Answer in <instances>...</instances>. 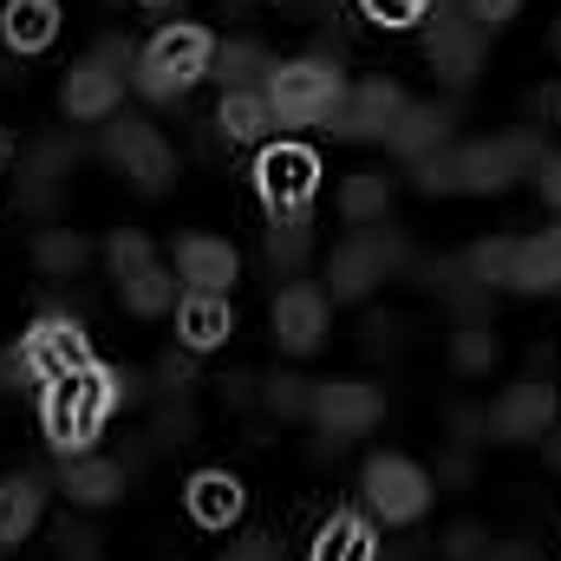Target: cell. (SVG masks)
I'll return each mask as SVG.
<instances>
[{
    "label": "cell",
    "instance_id": "8",
    "mask_svg": "<svg viewBox=\"0 0 561 561\" xmlns=\"http://www.w3.org/2000/svg\"><path fill=\"white\" fill-rule=\"evenodd\" d=\"M542 157H549V150H542L536 131H510V138L457 144V150H450V163H457V190H470V196H496V190H510L516 176H536Z\"/></svg>",
    "mask_w": 561,
    "mask_h": 561
},
{
    "label": "cell",
    "instance_id": "34",
    "mask_svg": "<svg viewBox=\"0 0 561 561\" xmlns=\"http://www.w3.org/2000/svg\"><path fill=\"white\" fill-rule=\"evenodd\" d=\"M431 7H437V0H359V13L379 20V26H419Z\"/></svg>",
    "mask_w": 561,
    "mask_h": 561
},
{
    "label": "cell",
    "instance_id": "5",
    "mask_svg": "<svg viewBox=\"0 0 561 561\" xmlns=\"http://www.w3.org/2000/svg\"><path fill=\"white\" fill-rule=\"evenodd\" d=\"M268 105H275V125H327L346 99V79L333 59H287L268 72Z\"/></svg>",
    "mask_w": 561,
    "mask_h": 561
},
{
    "label": "cell",
    "instance_id": "32",
    "mask_svg": "<svg viewBox=\"0 0 561 561\" xmlns=\"http://www.w3.org/2000/svg\"><path fill=\"white\" fill-rule=\"evenodd\" d=\"M268 412H280V419H307L313 412V386L307 379H294V373H280V379H268Z\"/></svg>",
    "mask_w": 561,
    "mask_h": 561
},
{
    "label": "cell",
    "instance_id": "18",
    "mask_svg": "<svg viewBox=\"0 0 561 561\" xmlns=\"http://www.w3.org/2000/svg\"><path fill=\"white\" fill-rule=\"evenodd\" d=\"M176 275H183V287H196V294H229L236 275H242V262L216 236H183L176 242Z\"/></svg>",
    "mask_w": 561,
    "mask_h": 561
},
{
    "label": "cell",
    "instance_id": "41",
    "mask_svg": "<svg viewBox=\"0 0 561 561\" xmlns=\"http://www.w3.org/2000/svg\"><path fill=\"white\" fill-rule=\"evenodd\" d=\"M483 561H536V549H529V542H490Z\"/></svg>",
    "mask_w": 561,
    "mask_h": 561
},
{
    "label": "cell",
    "instance_id": "36",
    "mask_svg": "<svg viewBox=\"0 0 561 561\" xmlns=\"http://www.w3.org/2000/svg\"><path fill=\"white\" fill-rule=\"evenodd\" d=\"M412 170H419V190H424V196H450V190H457V163H450V150L424 157V163H412Z\"/></svg>",
    "mask_w": 561,
    "mask_h": 561
},
{
    "label": "cell",
    "instance_id": "42",
    "mask_svg": "<svg viewBox=\"0 0 561 561\" xmlns=\"http://www.w3.org/2000/svg\"><path fill=\"white\" fill-rule=\"evenodd\" d=\"M138 7H163V0H138Z\"/></svg>",
    "mask_w": 561,
    "mask_h": 561
},
{
    "label": "cell",
    "instance_id": "38",
    "mask_svg": "<svg viewBox=\"0 0 561 561\" xmlns=\"http://www.w3.org/2000/svg\"><path fill=\"white\" fill-rule=\"evenodd\" d=\"M59 561H99V536L79 529V523H66L59 529Z\"/></svg>",
    "mask_w": 561,
    "mask_h": 561
},
{
    "label": "cell",
    "instance_id": "6",
    "mask_svg": "<svg viewBox=\"0 0 561 561\" xmlns=\"http://www.w3.org/2000/svg\"><path fill=\"white\" fill-rule=\"evenodd\" d=\"M125 66H131V46H125V39H99V46L66 72V85H59L66 118H79V125H105V118H118Z\"/></svg>",
    "mask_w": 561,
    "mask_h": 561
},
{
    "label": "cell",
    "instance_id": "7",
    "mask_svg": "<svg viewBox=\"0 0 561 561\" xmlns=\"http://www.w3.org/2000/svg\"><path fill=\"white\" fill-rule=\"evenodd\" d=\"M79 366H92V340H85V327L72 320V313H39L26 333H20V353H13V373L26 379V386H53V379H66V373H79Z\"/></svg>",
    "mask_w": 561,
    "mask_h": 561
},
{
    "label": "cell",
    "instance_id": "17",
    "mask_svg": "<svg viewBox=\"0 0 561 561\" xmlns=\"http://www.w3.org/2000/svg\"><path fill=\"white\" fill-rule=\"evenodd\" d=\"M242 477H229V470H196L190 477V490H183V510H190V523L196 529H209V536H222L236 516H242Z\"/></svg>",
    "mask_w": 561,
    "mask_h": 561
},
{
    "label": "cell",
    "instance_id": "30",
    "mask_svg": "<svg viewBox=\"0 0 561 561\" xmlns=\"http://www.w3.org/2000/svg\"><path fill=\"white\" fill-rule=\"evenodd\" d=\"M450 359H457V373H490L496 366V333L483 320H463L450 333Z\"/></svg>",
    "mask_w": 561,
    "mask_h": 561
},
{
    "label": "cell",
    "instance_id": "3",
    "mask_svg": "<svg viewBox=\"0 0 561 561\" xmlns=\"http://www.w3.org/2000/svg\"><path fill=\"white\" fill-rule=\"evenodd\" d=\"M209 66H216V39H209V26H163L150 46L138 53V92L144 99H157V105H170V99H183L196 79H209Z\"/></svg>",
    "mask_w": 561,
    "mask_h": 561
},
{
    "label": "cell",
    "instance_id": "23",
    "mask_svg": "<svg viewBox=\"0 0 561 561\" xmlns=\"http://www.w3.org/2000/svg\"><path fill=\"white\" fill-rule=\"evenodd\" d=\"M39 516H46V490H39V477H0V549H20L33 529H39Z\"/></svg>",
    "mask_w": 561,
    "mask_h": 561
},
{
    "label": "cell",
    "instance_id": "14",
    "mask_svg": "<svg viewBox=\"0 0 561 561\" xmlns=\"http://www.w3.org/2000/svg\"><path fill=\"white\" fill-rule=\"evenodd\" d=\"M483 39H490V33H483L477 20L444 13V7H437L424 53H431V66H437V79H444V85H470V79L483 72Z\"/></svg>",
    "mask_w": 561,
    "mask_h": 561
},
{
    "label": "cell",
    "instance_id": "1",
    "mask_svg": "<svg viewBox=\"0 0 561 561\" xmlns=\"http://www.w3.org/2000/svg\"><path fill=\"white\" fill-rule=\"evenodd\" d=\"M125 399H138V379H131V373H112V366H99V359L79 366V373H66V379H53V386L39 392L46 444H53L59 457H85Z\"/></svg>",
    "mask_w": 561,
    "mask_h": 561
},
{
    "label": "cell",
    "instance_id": "29",
    "mask_svg": "<svg viewBox=\"0 0 561 561\" xmlns=\"http://www.w3.org/2000/svg\"><path fill=\"white\" fill-rule=\"evenodd\" d=\"M33 262H39V275L53 280H72L85 262H92V242L79 236V229H46L39 242H33Z\"/></svg>",
    "mask_w": 561,
    "mask_h": 561
},
{
    "label": "cell",
    "instance_id": "21",
    "mask_svg": "<svg viewBox=\"0 0 561 561\" xmlns=\"http://www.w3.org/2000/svg\"><path fill=\"white\" fill-rule=\"evenodd\" d=\"M59 490H66V503H79V510H105V503H118L125 496V470L112 463V457H66V470H59Z\"/></svg>",
    "mask_w": 561,
    "mask_h": 561
},
{
    "label": "cell",
    "instance_id": "9",
    "mask_svg": "<svg viewBox=\"0 0 561 561\" xmlns=\"http://www.w3.org/2000/svg\"><path fill=\"white\" fill-rule=\"evenodd\" d=\"M399 262H405L399 236L359 229V236H346V242L333 249V262H327V294H333V300H359V294H373L379 280L392 275Z\"/></svg>",
    "mask_w": 561,
    "mask_h": 561
},
{
    "label": "cell",
    "instance_id": "13",
    "mask_svg": "<svg viewBox=\"0 0 561 561\" xmlns=\"http://www.w3.org/2000/svg\"><path fill=\"white\" fill-rule=\"evenodd\" d=\"M399 112H405V92L392 79H359V85H346V99L327 118V131L346 144H366V138H386L399 125Z\"/></svg>",
    "mask_w": 561,
    "mask_h": 561
},
{
    "label": "cell",
    "instance_id": "10",
    "mask_svg": "<svg viewBox=\"0 0 561 561\" xmlns=\"http://www.w3.org/2000/svg\"><path fill=\"white\" fill-rule=\"evenodd\" d=\"M431 496H437V483L424 477L412 457H373L366 463V503H373V516H386L392 529H405V523H419L424 510H431Z\"/></svg>",
    "mask_w": 561,
    "mask_h": 561
},
{
    "label": "cell",
    "instance_id": "40",
    "mask_svg": "<svg viewBox=\"0 0 561 561\" xmlns=\"http://www.w3.org/2000/svg\"><path fill=\"white\" fill-rule=\"evenodd\" d=\"M536 190H542V203L561 209V157H542V163H536Z\"/></svg>",
    "mask_w": 561,
    "mask_h": 561
},
{
    "label": "cell",
    "instance_id": "37",
    "mask_svg": "<svg viewBox=\"0 0 561 561\" xmlns=\"http://www.w3.org/2000/svg\"><path fill=\"white\" fill-rule=\"evenodd\" d=\"M483 549H490V536H483V529H470V523H457V529L444 536V556H450V561H483Z\"/></svg>",
    "mask_w": 561,
    "mask_h": 561
},
{
    "label": "cell",
    "instance_id": "31",
    "mask_svg": "<svg viewBox=\"0 0 561 561\" xmlns=\"http://www.w3.org/2000/svg\"><path fill=\"white\" fill-rule=\"evenodd\" d=\"M307 249H313V222H268V262L280 275H294L307 262Z\"/></svg>",
    "mask_w": 561,
    "mask_h": 561
},
{
    "label": "cell",
    "instance_id": "25",
    "mask_svg": "<svg viewBox=\"0 0 561 561\" xmlns=\"http://www.w3.org/2000/svg\"><path fill=\"white\" fill-rule=\"evenodd\" d=\"M216 125H222L229 144H268V131H275V105H268V92H222Z\"/></svg>",
    "mask_w": 561,
    "mask_h": 561
},
{
    "label": "cell",
    "instance_id": "43",
    "mask_svg": "<svg viewBox=\"0 0 561 561\" xmlns=\"http://www.w3.org/2000/svg\"><path fill=\"white\" fill-rule=\"evenodd\" d=\"M556 463H561V444H556Z\"/></svg>",
    "mask_w": 561,
    "mask_h": 561
},
{
    "label": "cell",
    "instance_id": "39",
    "mask_svg": "<svg viewBox=\"0 0 561 561\" xmlns=\"http://www.w3.org/2000/svg\"><path fill=\"white\" fill-rule=\"evenodd\" d=\"M222 561H280V549L268 542V536H242V542H236Z\"/></svg>",
    "mask_w": 561,
    "mask_h": 561
},
{
    "label": "cell",
    "instance_id": "15",
    "mask_svg": "<svg viewBox=\"0 0 561 561\" xmlns=\"http://www.w3.org/2000/svg\"><path fill=\"white\" fill-rule=\"evenodd\" d=\"M275 340H280V353H320V340H327V287H313V280L280 287Z\"/></svg>",
    "mask_w": 561,
    "mask_h": 561
},
{
    "label": "cell",
    "instance_id": "12",
    "mask_svg": "<svg viewBox=\"0 0 561 561\" xmlns=\"http://www.w3.org/2000/svg\"><path fill=\"white\" fill-rule=\"evenodd\" d=\"M307 419L320 424L333 444H346V437H366L373 424L386 419V399L366 379H327V386H313V412Z\"/></svg>",
    "mask_w": 561,
    "mask_h": 561
},
{
    "label": "cell",
    "instance_id": "4",
    "mask_svg": "<svg viewBox=\"0 0 561 561\" xmlns=\"http://www.w3.org/2000/svg\"><path fill=\"white\" fill-rule=\"evenodd\" d=\"M255 196H262L268 222H313L320 157L307 144H262V157H255Z\"/></svg>",
    "mask_w": 561,
    "mask_h": 561
},
{
    "label": "cell",
    "instance_id": "27",
    "mask_svg": "<svg viewBox=\"0 0 561 561\" xmlns=\"http://www.w3.org/2000/svg\"><path fill=\"white\" fill-rule=\"evenodd\" d=\"M118 294H125V307L138 313V320H157V313H170L183 294H176V268H163V262H144L138 275L118 280Z\"/></svg>",
    "mask_w": 561,
    "mask_h": 561
},
{
    "label": "cell",
    "instance_id": "35",
    "mask_svg": "<svg viewBox=\"0 0 561 561\" xmlns=\"http://www.w3.org/2000/svg\"><path fill=\"white\" fill-rule=\"evenodd\" d=\"M457 13H463V20H477L483 33H496V26H510V20L523 13V0H457Z\"/></svg>",
    "mask_w": 561,
    "mask_h": 561
},
{
    "label": "cell",
    "instance_id": "26",
    "mask_svg": "<svg viewBox=\"0 0 561 561\" xmlns=\"http://www.w3.org/2000/svg\"><path fill=\"white\" fill-rule=\"evenodd\" d=\"M209 72L222 79V92H262L268 72H275V59L255 39H229V46H216V66Z\"/></svg>",
    "mask_w": 561,
    "mask_h": 561
},
{
    "label": "cell",
    "instance_id": "19",
    "mask_svg": "<svg viewBox=\"0 0 561 561\" xmlns=\"http://www.w3.org/2000/svg\"><path fill=\"white\" fill-rule=\"evenodd\" d=\"M229 333H236L229 294H196V287H183V300H176V340H183L190 353H209V346H222Z\"/></svg>",
    "mask_w": 561,
    "mask_h": 561
},
{
    "label": "cell",
    "instance_id": "33",
    "mask_svg": "<svg viewBox=\"0 0 561 561\" xmlns=\"http://www.w3.org/2000/svg\"><path fill=\"white\" fill-rule=\"evenodd\" d=\"M105 262H112V275L125 280V275H138L144 262H157V255H150V242H144L138 229H118V236L105 242Z\"/></svg>",
    "mask_w": 561,
    "mask_h": 561
},
{
    "label": "cell",
    "instance_id": "44",
    "mask_svg": "<svg viewBox=\"0 0 561 561\" xmlns=\"http://www.w3.org/2000/svg\"><path fill=\"white\" fill-rule=\"evenodd\" d=\"M556 46H561V26H556Z\"/></svg>",
    "mask_w": 561,
    "mask_h": 561
},
{
    "label": "cell",
    "instance_id": "28",
    "mask_svg": "<svg viewBox=\"0 0 561 561\" xmlns=\"http://www.w3.org/2000/svg\"><path fill=\"white\" fill-rule=\"evenodd\" d=\"M386 209H392V176L386 170H353L346 190H340V216L373 229V222H386Z\"/></svg>",
    "mask_w": 561,
    "mask_h": 561
},
{
    "label": "cell",
    "instance_id": "20",
    "mask_svg": "<svg viewBox=\"0 0 561 561\" xmlns=\"http://www.w3.org/2000/svg\"><path fill=\"white\" fill-rule=\"evenodd\" d=\"M59 0H7L0 7V39L20 53V59H33V53H46L53 39H59Z\"/></svg>",
    "mask_w": 561,
    "mask_h": 561
},
{
    "label": "cell",
    "instance_id": "11",
    "mask_svg": "<svg viewBox=\"0 0 561 561\" xmlns=\"http://www.w3.org/2000/svg\"><path fill=\"white\" fill-rule=\"evenodd\" d=\"M105 157L138 183V190H170V176H176V157H170V144L157 138V125H144V118H105Z\"/></svg>",
    "mask_w": 561,
    "mask_h": 561
},
{
    "label": "cell",
    "instance_id": "16",
    "mask_svg": "<svg viewBox=\"0 0 561 561\" xmlns=\"http://www.w3.org/2000/svg\"><path fill=\"white\" fill-rule=\"evenodd\" d=\"M549 424H556V392H549L542 379L510 386V392L496 399V412H490V431H496L503 444H536V437H549Z\"/></svg>",
    "mask_w": 561,
    "mask_h": 561
},
{
    "label": "cell",
    "instance_id": "2",
    "mask_svg": "<svg viewBox=\"0 0 561 561\" xmlns=\"http://www.w3.org/2000/svg\"><path fill=\"white\" fill-rule=\"evenodd\" d=\"M470 275L483 287H516V294H556L561 287V222L542 236H496V242H477L470 255Z\"/></svg>",
    "mask_w": 561,
    "mask_h": 561
},
{
    "label": "cell",
    "instance_id": "24",
    "mask_svg": "<svg viewBox=\"0 0 561 561\" xmlns=\"http://www.w3.org/2000/svg\"><path fill=\"white\" fill-rule=\"evenodd\" d=\"M313 561H379L373 523L353 516V510H333V516L320 523V536H313Z\"/></svg>",
    "mask_w": 561,
    "mask_h": 561
},
{
    "label": "cell",
    "instance_id": "22",
    "mask_svg": "<svg viewBox=\"0 0 561 561\" xmlns=\"http://www.w3.org/2000/svg\"><path fill=\"white\" fill-rule=\"evenodd\" d=\"M386 144H392L405 163L437 157V150L450 144V105H405V112H399V125L386 131Z\"/></svg>",
    "mask_w": 561,
    "mask_h": 561
}]
</instances>
